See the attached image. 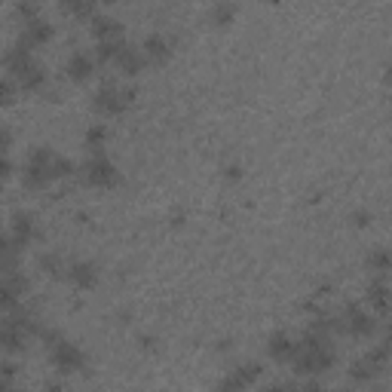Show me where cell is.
Segmentation results:
<instances>
[{"label": "cell", "instance_id": "cell-1", "mask_svg": "<svg viewBox=\"0 0 392 392\" xmlns=\"http://www.w3.org/2000/svg\"><path fill=\"white\" fill-rule=\"evenodd\" d=\"M334 362H337V355H334V346L328 344V334L310 328L297 340V353L291 359V365H295V371H301V374H322V371L334 368Z\"/></svg>", "mask_w": 392, "mask_h": 392}, {"label": "cell", "instance_id": "cell-2", "mask_svg": "<svg viewBox=\"0 0 392 392\" xmlns=\"http://www.w3.org/2000/svg\"><path fill=\"white\" fill-rule=\"evenodd\" d=\"M40 337L46 340L49 359H53V365L59 368L62 374H71V371H83V368H86V353H83L77 344L65 340L59 331H44Z\"/></svg>", "mask_w": 392, "mask_h": 392}, {"label": "cell", "instance_id": "cell-3", "mask_svg": "<svg viewBox=\"0 0 392 392\" xmlns=\"http://www.w3.org/2000/svg\"><path fill=\"white\" fill-rule=\"evenodd\" d=\"M55 160H59L55 151H49V147H34L25 160V184L28 187L40 190V187H46V184H53L55 178H59Z\"/></svg>", "mask_w": 392, "mask_h": 392}, {"label": "cell", "instance_id": "cell-4", "mask_svg": "<svg viewBox=\"0 0 392 392\" xmlns=\"http://www.w3.org/2000/svg\"><path fill=\"white\" fill-rule=\"evenodd\" d=\"M135 89L132 86H117V83H104L102 89L92 95V108H95L102 117H120L126 108L132 104Z\"/></svg>", "mask_w": 392, "mask_h": 392}, {"label": "cell", "instance_id": "cell-5", "mask_svg": "<svg viewBox=\"0 0 392 392\" xmlns=\"http://www.w3.org/2000/svg\"><path fill=\"white\" fill-rule=\"evenodd\" d=\"M80 175H83V181H86V184H92V187H113V184H120L117 166H113L111 156L104 151L89 153V160L83 162Z\"/></svg>", "mask_w": 392, "mask_h": 392}, {"label": "cell", "instance_id": "cell-6", "mask_svg": "<svg viewBox=\"0 0 392 392\" xmlns=\"http://www.w3.org/2000/svg\"><path fill=\"white\" fill-rule=\"evenodd\" d=\"M261 371H263V368L258 365V362H248V365H236V368L227 371V374L218 380L215 392H245V389L261 377Z\"/></svg>", "mask_w": 392, "mask_h": 392}, {"label": "cell", "instance_id": "cell-7", "mask_svg": "<svg viewBox=\"0 0 392 392\" xmlns=\"http://www.w3.org/2000/svg\"><path fill=\"white\" fill-rule=\"evenodd\" d=\"M337 331H346L349 337H368L374 331V319L368 316V310H362L359 304H349L337 316Z\"/></svg>", "mask_w": 392, "mask_h": 392}, {"label": "cell", "instance_id": "cell-8", "mask_svg": "<svg viewBox=\"0 0 392 392\" xmlns=\"http://www.w3.org/2000/svg\"><path fill=\"white\" fill-rule=\"evenodd\" d=\"M386 362H389V344H380V346H374L368 355H362V359L355 362L353 371H349V377H353V380H359V383H365L383 365H386Z\"/></svg>", "mask_w": 392, "mask_h": 392}, {"label": "cell", "instance_id": "cell-9", "mask_svg": "<svg viewBox=\"0 0 392 392\" xmlns=\"http://www.w3.org/2000/svg\"><path fill=\"white\" fill-rule=\"evenodd\" d=\"M65 279L80 291H92L98 285V267L92 261H71Z\"/></svg>", "mask_w": 392, "mask_h": 392}, {"label": "cell", "instance_id": "cell-10", "mask_svg": "<svg viewBox=\"0 0 392 392\" xmlns=\"http://www.w3.org/2000/svg\"><path fill=\"white\" fill-rule=\"evenodd\" d=\"M12 80L19 83L22 89H28V92H34V89H40L46 83V71H44V65H37V62H28V65H22V68H16L12 71Z\"/></svg>", "mask_w": 392, "mask_h": 392}, {"label": "cell", "instance_id": "cell-11", "mask_svg": "<svg viewBox=\"0 0 392 392\" xmlns=\"http://www.w3.org/2000/svg\"><path fill=\"white\" fill-rule=\"evenodd\" d=\"M34 236H37V224H34V215H28V212H16V218H12V227H10V239L16 242L19 248H22V245H31Z\"/></svg>", "mask_w": 392, "mask_h": 392}, {"label": "cell", "instance_id": "cell-12", "mask_svg": "<svg viewBox=\"0 0 392 392\" xmlns=\"http://www.w3.org/2000/svg\"><path fill=\"white\" fill-rule=\"evenodd\" d=\"M141 53H144L147 62H166L169 55H172V40H169L162 31H153V34H147L144 37Z\"/></svg>", "mask_w": 392, "mask_h": 392}, {"label": "cell", "instance_id": "cell-13", "mask_svg": "<svg viewBox=\"0 0 392 392\" xmlns=\"http://www.w3.org/2000/svg\"><path fill=\"white\" fill-rule=\"evenodd\" d=\"M267 353H270V359H276V362H291L297 353V340L291 337L288 331H276L273 337L267 340Z\"/></svg>", "mask_w": 392, "mask_h": 392}, {"label": "cell", "instance_id": "cell-14", "mask_svg": "<svg viewBox=\"0 0 392 392\" xmlns=\"http://www.w3.org/2000/svg\"><path fill=\"white\" fill-rule=\"evenodd\" d=\"M53 37V25L46 22V19H31V22H25L22 28V34H19V40L28 46H40V44H46V40Z\"/></svg>", "mask_w": 392, "mask_h": 392}, {"label": "cell", "instance_id": "cell-15", "mask_svg": "<svg viewBox=\"0 0 392 392\" xmlns=\"http://www.w3.org/2000/svg\"><path fill=\"white\" fill-rule=\"evenodd\" d=\"M65 74L71 80H89V77L95 74V59H92L89 53H74L65 62Z\"/></svg>", "mask_w": 392, "mask_h": 392}, {"label": "cell", "instance_id": "cell-16", "mask_svg": "<svg viewBox=\"0 0 392 392\" xmlns=\"http://www.w3.org/2000/svg\"><path fill=\"white\" fill-rule=\"evenodd\" d=\"M92 34L98 37V44H102V40H123V25L113 16H102V12H98V16L92 19Z\"/></svg>", "mask_w": 392, "mask_h": 392}, {"label": "cell", "instance_id": "cell-17", "mask_svg": "<svg viewBox=\"0 0 392 392\" xmlns=\"http://www.w3.org/2000/svg\"><path fill=\"white\" fill-rule=\"evenodd\" d=\"M117 68H120V74H126V77L141 74V68H144V53L126 44V46H123V53L117 55Z\"/></svg>", "mask_w": 392, "mask_h": 392}, {"label": "cell", "instance_id": "cell-18", "mask_svg": "<svg viewBox=\"0 0 392 392\" xmlns=\"http://www.w3.org/2000/svg\"><path fill=\"white\" fill-rule=\"evenodd\" d=\"M25 288H28V282L19 273H6L3 276V310L6 312H12V306H16L19 297L25 295Z\"/></svg>", "mask_w": 392, "mask_h": 392}, {"label": "cell", "instance_id": "cell-19", "mask_svg": "<svg viewBox=\"0 0 392 392\" xmlns=\"http://www.w3.org/2000/svg\"><path fill=\"white\" fill-rule=\"evenodd\" d=\"M368 304L374 306V310H380V312L389 306V285L383 279H374L368 285Z\"/></svg>", "mask_w": 392, "mask_h": 392}, {"label": "cell", "instance_id": "cell-20", "mask_svg": "<svg viewBox=\"0 0 392 392\" xmlns=\"http://www.w3.org/2000/svg\"><path fill=\"white\" fill-rule=\"evenodd\" d=\"M104 141H108V126H104V123H92L89 129H86V147H89V153L102 151Z\"/></svg>", "mask_w": 392, "mask_h": 392}, {"label": "cell", "instance_id": "cell-21", "mask_svg": "<svg viewBox=\"0 0 392 392\" xmlns=\"http://www.w3.org/2000/svg\"><path fill=\"white\" fill-rule=\"evenodd\" d=\"M365 263H368V270H374V273H386V270H392V252L389 248H374Z\"/></svg>", "mask_w": 392, "mask_h": 392}, {"label": "cell", "instance_id": "cell-22", "mask_svg": "<svg viewBox=\"0 0 392 392\" xmlns=\"http://www.w3.org/2000/svg\"><path fill=\"white\" fill-rule=\"evenodd\" d=\"M123 46H126V40H102V44L95 46L98 62H117V55L123 53Z\"/></svg>", "mask_w": 392, "mask_h": 392}, {"label": "cell", "instance_id": "cell-23", "mask_svg": "<svg viewBox=\"0 0 392 392\" xmlns=\"http://www.w3.org/2000/svg\"><path fill=\"white\" fill-rule=\"evenodd\" d=\"M40 267L46 270V273H53V276H65L68 273V263L62 254H40Z\"/></svg>", "mask_w": 392, "mask_h": 392}, {"label": "cell", "instance_id": "cell-24", "mask_svg": "<svg viewBox=\"0 0 392 392\" xmlns=\"http://www.w3.org/2000/svg\"><path fill=\"white\" fill-rule=\"evenodd\" d=\"M233 16H236V6H233V3H218V6H212V22H215V25H227Z\"/></svg>", "mask_w": 392, "mask_h": 392}, {"label": "cell", "instance_id": "cell-25", "mask_svg": "<svg viewBox=\"0 0 392 392\" xmlns=\"http://www.w3.org/2000/svg\"><path fill=\"white\" fill-rule=\"evenodd\" d=\"M62 10L65 12H74V16H92L95 19V3H80V0H74V3H62Z\"/></svg>", "mask_w": 392, "mask_h": 392}, {"label": "cell", "instance_id": "cell-26", "mask_svg": "<svg viewBox=\"0 0 392 392\" xmlns=\"http://www.w3.org/2000/svg\"><path fill=\"white\" fill-rule=\"evenodd\" d=\"M55 172H59V178H68L71 172H74V162L59 153V160H55Z\"/></svg>", "mask_w": 392, "mask_h": 392}, {"label": "cell", "instance_id": "cell-27", "mask_svg": "<svg viewBox=\"0 0 392 392\" xmlns=\"http://www.w3.org/2000/svg\"><path fill=\"white\" fill-rule=\"evenodd\" d=\"M224 175H227V181H239V178H242V169L236 166V162H230V166L224 169Z\"/></svg>", "mask_w": 392, "mask_h": 392}, {"label": "cell", "instance_id": "cell-28", "mask_svg": "<svg viewBox=\"0 0 392 392\" xmlns=\"http://www.w3.org/2000/svg\"><path fill=\"white\" fill-rule=\"evenodd\" d=\"M353 224H355V227H368V224H371V212H355V215H353Z\"/></svg>", "mask_w": 392, "mask_h": 392}, {"label": "cell", "instance_id": "cell-29", "mask_svg": "<svg viewBox=\"0 0 392 392\" xmlns=\"http://www.w3.org/2000/svg\"><path fill=\"white\" fill-rule=\"evenodd\" d=\"M301 392H328V389H322V386H316V383H310V386H304Z\"/></svg>", "mask_w": 392, "mask_h": 392}, {"label": "cell", "instance_id": "cell-30", "mask_svg": "<svg viewBox=\"0 0 392 392\" xmlns=\"http://www.w3.org/2000/svg\"><path fill=\"white\" fill-rule=\"evenodd\" d=\"M386 80L392 83V59H389V65H386Z\"/></svg>", "mask_w": 392, "mask_h": 392}]
</instances>
